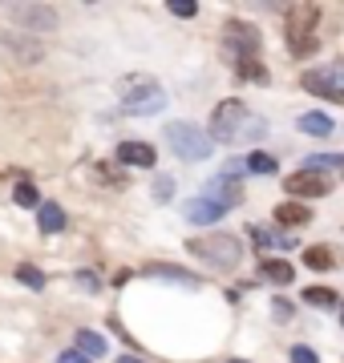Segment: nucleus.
I'll return each instance as SVG.
<instances>
[{
	"label": "nucleus",
	"instance_id": "nucleus-34",
	"mask_svg": "<svg viewBox=\"0 0 344 363\" xmlns=\"http://www.w3.org/2000/svg\"><path fill=\"white\" fill-rule=\"evenodd\" d=\"M118 363H142V359H134V355H118Z\"/></svg>",
	"mask_w": 344,
	"mask_h": 363
},
{
	"label": "nucleus",
	"instance_id": "nucleus-25",
	"mask_svg": "<svg viewBox=\"0 0 344 363\" xmlns=\"http://www.w3.org/2000/svg\"><path fill=\"white\" fill-rule=\"evenodd\" d=\"M340 166H344L340 154H312L304 169H316V174H320V169H340Z\"/></svg>",
	"mask_w": 344,
	"mask_h": 363
},
{
	"label": "nucleus",
	"instance_id": "nucleus-24",
	"mask_svg": "<svg viewBox=\"0 0 344 363\" xmlns=\"http://www.w3.org/2000/svg\"><path fill=\"white\" fill-rule=\"evenodd\" d=\"M13 198H16V206H37L41 210V198H37V186H33V182H16Z\"/></svg>",
	"mask_w": 344,
	"mask_h": 363
},
{
	"label": "nucleus",
	"instance_id": "nucleus-8",
	"mask_svg": "<svg viewBox=\"0 0 344 363\" xmlns=\"http://www.w3.org/2000/svg\"><path fill=\"white\" fill-rule=\"evenodd\" d=\"M203 198H211L215 206L231 210V206H239V202H243V186H235L231 178H215V182H207V186H203Z\"/></svg>",
	"mask_w": 344,
	"mask_h": 363
},
{
	"label": "nucleus",
	"instance_id": "nucleus-14",
	"mask_svg": "<svg viewBox=\"0 0 344 363\" xmlns=\"http://www.w3.org/2000/svg\"><path fill=\"white\" fill-rule=\"evenodd\" d=\"M264 138H267V125H264V117L247 113V117H243V125L235 130V138H231V145H243V142H264Z\"/></svg>",
	"mask_w": 344,
	"mask_h": 363
},
{
	"label": "nucleus",
	"instance_id": "nucleus-4",
	"mask_svg": "<svg viewBox=\"0 0 344 363\" xmlns=\"http://www.w3.org/2000/svg\"><path fill=\"white\" fill-rule=\"evenodd\" d=\"M308 93H316L324 101H340L344 105V61H328V65L320 69H308L304 77H300Z\"/></svg>",
	"mask_w": 344,
	"mask_h": 363
},
{
	"label": "nucleus",
	"instance_id": "nucleus-26",
	"mask_svg": "<svg viewBox=\"0 0 344 363\" xmlns=\"http://www.w3.org/2000/svg\"><path fill=\"white\" fill-rule=\"evenodd\" d=\"M16 279H21L25 286H33V291H41V286H45V274H41L33 262H21V267H16Z\"/></svg>",
	"mask_w": 344,
	"mask_h": 363
},
{
	"label": "nucleus",
	"instance_id": "nucleus-10",
	"mask_svg": "<svg viewBox=\"0 0 344 363\" xmlns=\"http://www.w3.org/2000/svg\"><path fill=\"white\" fill-rule=\"evenodd\" d=\"M183 214H186L190 222H203V226H207V222H219L227 210L215 206L211 198H190V202H183Z\"/></svg>",
	"mask_w": 344,
	"mask_h": 363
},
{
	"label": "nucleus",
	"instance_id": "nucleus-16",
	"mask_svg": "<svg viewBox=\"0 0 344 363\" xmlns=\"http://www.w3.org/2000/svg\"><path fill=\"white\" fill-rule=\"evenodd\" d=\"M316 16H320L316 4H291L288 9V28H304V33H312V28H316Z\"/></svg>",
	"mask_w": 344,
	"mask_h": 363
},
{
	"label": "nucleus",
	"instance_id": "nucleus-35",
	"mask_svg": "<svg viewBox=\"0 0 344 363\" xmlns=\"http://www.w3.org/2000/svg\"><path fill=\"white\" fill-rule=\"evenodd\" d=\"M340 323H344V303H340Z\"/></svg>",
	"mask_w": 344,
	"mask_h": 363
},
{
	"label": "nucleus",
	"instance_id": "nucleus-3",
	"mask_svg": "<svg viewBox=\"0 0 344 363\" xmlns=\"http://www.w3.org/2000/svg\"><path fill=\"white\" fill-rule=\"evenodd\" d=\"M166 142L178 157L186 162H203V157H211V133H203L199 125H190V121H174L166 125Z\"/></svg>",
	"mask_w": 344,
	"mask_h": 363
},
{
	"label": "nucleus",
	"instance_id": "nucleus-9",
	"mask_svg": "<svg viewBox=\"0 0 344 363\" xmlns=\"http://www.w3.org/2000/svg\"><path fill=\"white\" fill-rule=\"evenodd\" d=\"M154 157H158V154H154V145H150V142H122L118 145V162H122V166L150 169V166H154Z\"/></svg>",
	"mask_w": 344,
	"mask_h": 363
},
{
	"label": "nucleus",
	"instance_id": "nucleus-27",
	"mask_svg": "<svg viewBox=\"0 0 344 363\" xmlns=\"http://www.w3.org/2000/svg\"><path fill=\"white\" fill-rule=\"evenodd\" d=\"M291 363H320V355L312 347H304V343H300V347H291Z\"/></svg>",
	"mask_w": 344,
	"mask_h": 363
},
{
	"label": "nucleus",
	"instance_id": "nucleus-29",
	"mask_svg": "<svg viewBox=\"0 0 344 363\" xmlns=\"http://www.w3.org/2000/svg\"><path fill=\"white\" fill-rule=\"evenodd\" d=\"M171 190H174L171 178H158V182H154V198H158V202H171Z\"/></svg>",
	"mask_w": 344,
	"mask_h": 363
},
{
	"label": "nucleus",
	"instance_id": "nucleus-30",
	"mask_svg": "<svg viewBox=\"0 0 344 363\" xmlns=\"http://www.w3.org/2000/svg\"><path fill=\"white\" fill-rule=\"evenodd\" d=\"M57 363H90V355H85V351H61Z\"/></svg>",
	"mask_w": 344,
	"mask_h": 363
},
{
	"label": "nucleus",
	"instance_id": "nucleus-33",
	"mask_svg": "<svg viewBox=\"0 0 344 363\" xmlns=\"http://www.w3.org/2000/svg\"><path fill=\"white\" fill-rule=\"evenodd\" d=\"M77 283L85 286V291H97V279H93L90 271H81V274H77Z\"/></svg>",
	"mask_w": 344,
	"mask_h": 363
},
{
	"label": "nucleus",
	"instance_id": "nucleus-36",
	"mask_svg": "<svg viewBox=\"0 0 344 363\" xmlns=\"http://www.w3.org/2000/svg\"><path fill=\"white\" fill-rule=\"evenodd\" d=\"M231 363H247V359H231Z\"/></svg>",
	"mask_w": 344,
	"mask_h": 363
},
{
	"label": "nucleus",
	"instance_id": "nucleus-32",
	"mask_svg": "<svg viewBox=\"0 0 344 363\" xmlns=\"http://www.w3.org/2000/svg\"><path fill=\"white\" fill-rule=\"evenodd\" d=\"M252 238H255V247H272V234H267V230H259V226L252 230Z\"/></svg>",
	"mask_w": 344,
	"mask_h": 363
},
{
	"label": "nucleus",
	"instance_id": "nucleus-12",
	"mask_svg": "<svg viewBox=\"0 0 344 363\" xmlns=\"http://www.w3.org/2000/svg\"><path fill=\"white\" fill-rule=\"evenodd\" d=\"M259 279L288 286L291 279H296V271H291V262H284V259H259Z\"/></svg>",
	"mask_w": 344,
	"mask_h": 363
},
{
	"label": "nucleus",
	"instance_id": "nucleus-15",
	"mask_svg": "<svg viewBox=\"0 0 344 363\" xmlns=\"http://www.w3.org/2000/svg\"><path fill=\"white\" fill-rule=\"evenodd\" d=\"M276 222H284V226H304V222H312V210H308L304 202H279Z\"/></svg>",
	"mask_w": 344,
	"mask_h": 363
},
{
	"label": "nucleus",
	"instance_id": "nucleus-13",
	"mask_svg": "<svg viewBox=\"0 0 344 363\" xmlns=\"http://www.w3.org/2000/svg\"><path fill=\"white\" fill-rule=\"evenodd\" d=\"M146 274H154V279H171V283H183V286H199L203 283L195 271H183V267H162V262H150Z\"/></svg>",
	"mask_w": 344,
	"mask_h": 363
},
{
	"label": "nucleus",
	"instance_id": "nucleus-5",
	"mask_svg": "<svg viewBox=\"0 0 344 363\" xmlns=\"http://www.w3.org/2000/svg\"><path fill=\"white\" fill-rule=\"evenodd\" d=\"M243 117H247V109H243V101H219L211 113V142H223L231 145V138H235V130L243 125Z\"/></svg>",
	"mask_w": 344,
	"mask_h": 363
},
{
	"label": "nucleus",
	"instance_id": "nucleus-7",
	"mask_svg": "<svg viewBox=\"0 0 344 363\" xmlns=\"http://www.w3.org/2000/svg\"><path fill=\"white\" fill-rule=\"evenodd\" d=\"M284 190L291 198H324L332 190V182L324 174H316V169H296V174L284 178Z\"/></svg>",
	"mask_w": 344,
	"mask_h": 363
},
{
	"label": "nucleus",
	"instance_id": "nucleus-20",
	"mask_svg": "<svg viewBox=\"0 0 344 363\" xmlns=\"http://www.w3.org/2000/svg\"><path fill=\"white\" fill-rule=\"evenodd\" d=\"M304 303L308 307H336L340 295H336L332 286H304Z\"/></svg>",
	"mask_w": 344,
	"mask_h": 363
},
{
	"label": "nucleus",
	"instance_id": "nucleus-1",
	"mask_svg": "<svg viewBox=\"0 0 344 363\" xmlns=\"http://www.w3.org/2000/svg\"><path fill=\"white\" fill-rule=\"evenodd\" d=\"M186 250L199 255L203 262H211V271H235L239 259H243V242H239L235 234H223V230L203 234V238H190Z\"/></svg>",
	"mask_w": 344,
	"mask_h": 363
},
{
	"label": "nucleus",
	"instance_id": "nucleus-2",
	"mask_svg": "<svg viewBox=\"0 0 344 363\" xmlns=\"http://www.w3.org/2000/svg\"><path fill=\"white\" fill-rule=\"evenodd\" d=\"M122 109L126 113H158V109H166V93L150 77H126L122 81Z\"/></svg>",
	"mask_w": 344,
	"mask_h": 363
},
{
	"label": "nucleus",
	"instance_id": "nucleus-6",
	"mask_svg": "<svg viewBox=\"0 0 344 363\" xmlns=\"http://www.w3.org/2000/svg\"><path fill=\"white\" fill-rule=\"evenodd\" d=\"M227 57L231 61H247V57H259V33H255L252 25H239V21H231L227 25Z\"/></svg>",
	"mask_w": 344,
	"mask_h": 363
},
{
	"label": "nucleus",
	"instance_id": "nucleus-22",
	"mask_svg": "<svg viewBox=\"0 0 344 363\" xmlns=\"http://www.w3.org/2000/svg\"><path fill=\"white\" fill-rule=\"evenodd\" d=\"M235 73H239V77H247V81H259V85L267 81V69L259 65V57H247V61H239Z\"/></svg>",
	"mask_w": 344,
	"mask_h": 363
},
{
	"label": "nucleus",
	"instance_id": "nucleus-19",
	"mask_svg": "<svg viewBox=\"0 0 344 363\" xmlns=\"http://www.w3.org/2000/svg\"><path fill=\"white\" fill-rule=\"evenodd\" d=\"M304 267H308V271H332V267H336V259H332L328 247H308L304 250Z\"/></svg>",
	"mask_w": 344,
	"mask_h": 363
},
{
	"label": "nucleus",
	"instance_id": "nucleus-21",
	"mask_svg": "<svg viewBox=\"0 0 344 363\" xmlns=\"http://www.w3.org/2000/svg\"><path fill=\"white\" fill-rule=\"evenodd\" d=\"M77 351H85V355H106V339L97 335V331H77Z\"/></svg>",
	"mask_w": 344,
	"mask_h": 363
},
{
	"label": "nucleus",
	"instance_id": "nucleus-23",
	"mask_svg": "<svg viewBox=\"0 0 344 363\" xmlns=\"http://www.w3.org/2000/svg\"><path fill=\"white\" fill-rule=\"evenodd\" d=\"M21 21H33L37 28H53V9H16Z\"/></svg>",
	"mask_w": 344,
	"mask_h": 363
},
{
	"label": "nucleus",
	"instance_id": "nucleus-11",
	"mask_svg": "<svg viewBox=\"0 0 344 363\" xmlns=\"http://www.w3.org/2000/svg\"><path fill=\"white\" fill-rule=\"evenodd\" d=\"M37 226H41V234H61L65 230V210L57 206V202H41Z\"/></svg>",
	"mask_w": 344,
	"mask_h": 363
},
{
	"label": "nucleus",
	"instance_id": "nucleus-17",
	"mask_svg": "<svg viewBox=\"0 0 344 363\" xmlns=\"http://www.w3.org/2000/svg\"><path fill=\"white\" fill-rule=\"evenodd\" d=\"M304 133H312V138H328L332 133V117L328 113H300V121H296Z\"/></svg>",
	"mask_w": 344,
	"mask_h": 363
},
{
	"label": "nucleus",
	"instance_id": "nucleus-18",
	"mask_svg": "<svg viewBox=\"0 0 344 363\" xmlns=\"http://www.w3.org/2000/svg\"><path fill=\"white\" fill-rule=\"evenodd\" d=\"M243 162H247V169H252V174H259V178H272V174L279 169V157L264 154V150H255V154H247Z\"/></svg>",
	"mask_w": 344,
	"mask_h": 363
},
{
	"label": "nucleus",
	"instance_id": "nucleus-31",
	"mask_svg": "<svg viewBox=\"0 0 344 363\" xmlns=\"http://www.w3.org/2000/svg\"><path fill=\"white\" fill-rule=\"evenodd\" d=\"M272 311H276V315H279V323H284V319L291 315V303H288V298H276V303H272Z\"/></svg>",
	"mask_w": 344,
	"mask_h": 363
},
{
	"label": "nucleus",
	"instance_id": "nucleus-28",
	"mask_svg": "<svg viewBox=\"0 0 344 363\" xmlns=\"http://www.w3.org/2000/svg\"><path fill=\"white\" fill-rule=\"evenodd\" d=\"M171 13L174 16H195L199 13V4H195V0H171Z\"/></svg>",
	"mask_w": 344,
	"mask_h": 363
}]
</instances>
